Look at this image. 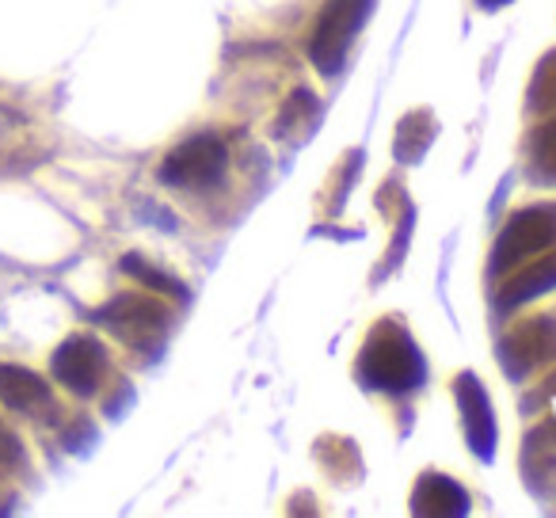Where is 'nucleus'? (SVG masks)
Segmentation results:
<instances>
[{"mask_svg":"<svg viewBox=\"0 0 556 518\" xmlns=\"http://www.w3.org/2000/svg\"><path fill=\"white\" fill-rule=\"evenodd\" d=\"M355 378L366 389H378V393H412V389L424 386L427 363L408 328H401L396 320H378L363 343Z\"/></svg>","mask_w":556,"mask_h":518,"instance_id":"f257e3e1","label":"nucleus"},{"mask_svg":"<svg viewBox=\"0 0 556 518\" xmlns=\"http://www.w3.org/2000/svg\"><path fill=\"white\" fill-rule=\"evenodd\" d=\"M556 244V206L545 202V206H526L503 225L500 240L492 248V267L488 271L495 279L510 275L515 267H522L530 255H541Z\"/></svg>","mask_w":556,"mask_h":518,"instance_id":"f03ea898","label":"nucleus"},{"mask_svg":"<svg viewBox=\"0 0 556 518\" xmlns=\"http://www.w3.org/2000/svg\"><path fill=\"white\" fill-rule=\"evenodd\" d=\"M374 0H325V9L317 16V27L309 35V58L325 77H336L348 58L355 35L363 31L366 16H370Z\"/></svg>","mask_w":556,"mask_h":518,"instance_id":"7ed1b4c3","label":"nucleus"},{"mask_svg":"<svg viewBox=\"0 0 556 518\" xmlns=\"http://www.w3.org/2000/svg\"><path fill=\"white\" fill-rule=\"evenodd\" d=\"M225 164H229V149L217 134H194V138L179 141L161 164V184L179 187V191H210L222 184Z\"/></svg>","mask_w":556,"mask_h":518,"instance_id":"20e7f679","label":"nucleus"},{"mask_svg":"<svg viewBox=\"0 0 556 518\" xmlns=\"http://www.w3.org/2000/svg\"><path fill=\"white\" fill-rule=\"evenodd\" d=\"M96 320L130 351H153L168 332V305L146 294H118L96 313Z\"/></svg>","mask_w":556,"mask_h":518,"instance_id":"39448f33","label":"nucleus"},{"mask_svg":"<svg viewBox=\"0 0 556 518\" xmlns=\"http://www.w3.org/2000/svg\"><path fill=\"white\" fill-rule=\"evenodd\" d=\"M50 370L70 393L92 396L100 393L103 378H108V351L96 336H70L50 358Z\"/></svg>","mask_w":556,"mask_h":518,"instance_id":"423d86ee","label":"nucleus"},{"mask_svg":"<svg viewBox=\"0 0 556 518\" xmlns=\"http://www.w3.org/2000/svg\"><path fill=\"white\" fill-rule=\"evenodd\" d=\"M556 358V320L553 317H530L515 325L500 343V363L510 378H526L538 366Z\"/></svg>","mask_w":556,"mask_h":518,"instance_id":"0eeeda50","label":"nucleus"},{"mask_svg":"<svg viewBox=\"0 0 556 518\" xmlns=\"http://www.w3.org/2000/svg\"><path fill=\"white\" fill-rule=\"evenodd\" d=\"M454 396H457V408H462V427H465V442L469 450L480 457V462H492L495 457V412L492 401H488L484 386L477 381V374H457L454 381Z\"/></svg>","mask_w":556,"mask_h":518,"instance_id":"6e6552de","label":"nucleus"},{"mask_svg":"<svg viewBox=\"0 0 556 518\" xmlns=\"http://www.w3.org/2000/svg\"><path fill=\"white\" fill-rule=\"evenodd\" d=\"M553 287H556V252H541L538 260H530V267H522L515 275H503L495 302H500V309H518V305L548 294Z\"/></svg>","mask_w":556,"mask_h":518,"instance_id":"1a4fd4ad","label":"nucleus"},{"mask_svg":"<svg viewBox=\"0 0 556 518\" xmlns=\"http://www.w3.org/2000/svg\"><path fill=\"white\" fill-rule=\"evenodd\" d=\"M412 510L416 515H439V518H457L469 515V495L457 480L442 477V472H424L412 488Z\"/></svg>","mask_w":556,"mask_h":518,"instance_id":"9d476101","label":"nucleus"},{"mask_svg":"<svg viewBox=\"0 0 556 518\" xmlns=\"http://www.w3.org/2000/svg\"><path fill=\"white\" fill-rule=\"evenodd\" d=\"M0 401H4V408L12 412H27V416H35V412L50 408V386L39 378L35 370H27V366H16V363H0Z\"/></svg>","mask_w":556,"mask_h":518,"instance_id":"9b49d317","label":"nucleus"},{"mask_svg":"<svg viewBox=\"0 0 556 518\" xmlns=\"http://www.w3.org/2000/svg\"><path fill=\"white\" fill-rule=\"evenodd\" d=\"M522 469H526V484L538 488V492L556 472V419H541V424L526 434Z\"/></svg>","mask_w":556,"mask_h":518,"instance_id":"f8f14e48","label":"nucleus"},{"mask_svg":"<svg viewBox=\"0 0 556 518\" xmlns=\"http://www.w3.org/2000/svg\"><path fill=\"white\" fill-rule=\"evenodd\" d=\"M434 134H439V123H434L431 111H412L408 118H401L396 126V161L401 164H419L431 149Z\"/></svg>","mask_w":556,"mask_h":518,"instance_id":"ddd939ff","label":"nucleus"},{"mask_svg":"<svg viewBox=\"0 0 556 518\" xmlns=\"http://www.w3.org/2000/svg\"><path fill=\"white\" fill-rule=\"evenodd\" d=\"M317 118H320V100L309 92V88H298V92L287 100V108H282V115H278L275 134L278 138H305Z\"/></svg>","mask_w":556,"mask_h":518,"instance_id":"4468645a","label":"nucleus"},{"mask_svg":"<svg viewBox=\"0 0 556 518\" xmlns=\"http://www.w3.org/2000/svg\"><path fill=\"white\" fill-rule=\"evenodd\" d=\"M526 156H530V176L538 179V184L556 187V118L553 123H541L538 130L530 134Z\"/></svg>","mask_w":556,"mask_h":518,"instance_id":"2eb2a0df","label":"nucleus"},{"mask_svg":"<svg viewBox=\"0 0 556 518\" xmlns=\"http://www.w3.org/2000/svg\"><path fill=\"white\" fill-rule=\"evenodd\" d=\"M123 271L130 275V279H138L141 287L156 290V294H168V298H176V302H187L184 282L172 279V275H164V271H156V267H149L146 260H141V255H126V260H123Z\"/></svg>","mask_w":556,"mask_h":518,"instance_id":"dca6fc26","label":"nucleus"},{"mask_svg":"<svg viewBox=\"0 0 556 518\" xmlns=\"http://www.w3.org/2000/svg\"><path fill=\"white\" fill-rule=\"evenodd\" d=\"M526 103H530V111H538V115H545V111H556V50L538 62Z\"/></svg>","mask_w":556,"mask_h":518,"instance_id":"f3484780","label":"nucleus"},{"mask_svg":"<svg viewBox=\"0 0 556 518\" xmlns=\"http://www.w3.org/2000/svg\"><path fill=\"white\" fill-rule=\"evenodd\" d=\"M20 462H24V446H20L16 431H9L4 419H0V465H20Z\"/></svg>","mask_w":556,"mask_h":518,"instance_id":"a211bd4d","label":"nucleus"},{"mask_svg":"<svg viewBox=\"0 0 556 518\" xmlns=\"http://www.w3.org/2000/svg\"><path fill=\"white\" fill-rule=\"evenodd\" d=\"M480 9H503V4H510V0H477Z\"/></svg>","mask_w":556,"mask_h":518,"instance_id":"6ab92c4d","label":"nucleus"}]
</instances>
